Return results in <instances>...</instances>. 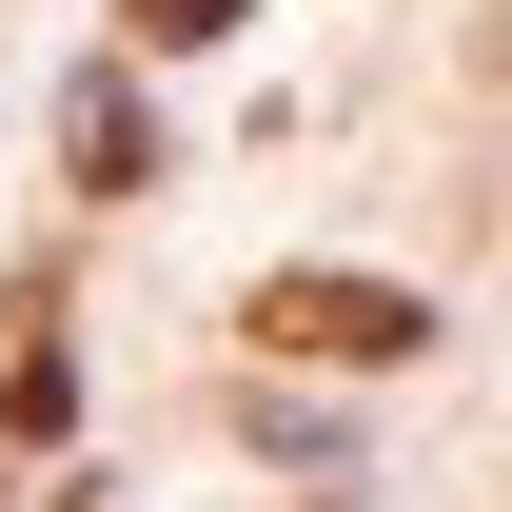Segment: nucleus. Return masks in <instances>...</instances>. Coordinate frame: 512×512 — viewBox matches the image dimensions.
I'll list each match as a JSON object with an SVG mask.
<instances>
[{
	"mask_svg": "<svg viewBox=\"0 0 512 512\" xmlns=\"http://www.w3.org/2000/svg\"><path fill=\"white\" fill-rule=\"evenodd\" d=\"M256 335H276V355H335V375H394V355H434V316H414L394 276H276V296H256Z\"/></svg>",
	"mask_w": 512,
	"mask_h": 512,
	"instance_id": "nucleus-1",
	"label": "nucleus"
},
{
	"mask_svg": "<svg viewBox=\"0 0 512 512\" xmlns=\"http://www.w3.org/2000/svg\"><path fill=\"white\" fill-rule=\"evenodd\" d=\"M60 138H79V178H99V197H138V178H158V119H138V79H79V99H60Z\"/></svg>",
	"mask_w": 512,
	"mask_h": 512,
	"instance_id": "nucleus-2",
	"label": "nucleus"
},
{
	"mask_svg": "<svg viewBox=\"0 0 512 512\" xmlns=\"http://www.w3.org/2000/svg\"><path fill=\"white\" fill-rule=\"evenodd\" d=\"M217 20H237V0H119V40H158V60H178V40H217Z\"/></svg>",
	"mask_w": 512,
	"mask_h": 512,
	"instance_id": "nucleus-3",
	"label": "nucleus"
}]
</instances>
